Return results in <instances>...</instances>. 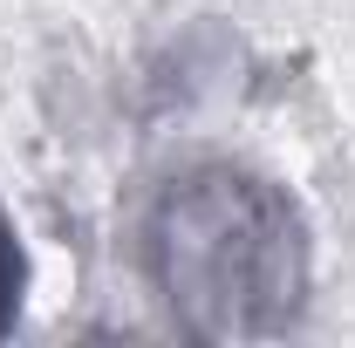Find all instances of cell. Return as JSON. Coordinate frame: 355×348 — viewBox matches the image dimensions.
<instances>
[{
    "label": "cell",
    "mask_w": 355,
    "mask_h": 348,
    "mask_svg": "<svg viewBox=\"0 0 355 348\" xmlns=\"http://www.w3.org/2000/svg\"><path fill=\"white\" fill-rule=\"evenodd\" d=\"M144 273L191 342H266L308 307L314 246L287 184L246 164L178 171L144 218Z\"/></svg>",
    "instance_id": "cell-1"
},
{
    "label": "cell",
    "mask_w": 355,
    "mask_h": 348,
    "mask_svg": "<svg viewBox=\"0 0 355 348\" xmlns=\"http://www.w3.org/2000/svg\"><path fill=\"white\" fill-rule=\"evenodd\" d=\"M21 301H28V246H21V225H14V212L0 205V335H14Z\"/></svg>",
    "instance_id": "cell-2"
}]
</instances>
